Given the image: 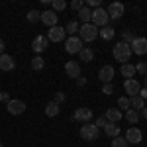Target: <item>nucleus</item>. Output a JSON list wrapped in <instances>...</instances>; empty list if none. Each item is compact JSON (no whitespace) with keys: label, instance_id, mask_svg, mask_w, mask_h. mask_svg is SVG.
<instances>
[{"label":"nucleus","instance_id":"nucleus-29","mask_svg":"<svg viewBox=\"0 0 147 147\" xmlns=\"http://www.w3.org/2000/svg\"><path fill=\"white\" fill-rule=\"evenodd\" d=\"M125 120H127L129 124H137V122H139V112L134 110V108H129V110L125 112Z\"/></svg>","mask_w":147,"mask_h":147},{"label":"nucleus","instance_id":"nucleus-22","mask_svg":"<svg viewBox=\"0 0 147 147\" xmlns=\"http://www.w3.org/2000/svg\"><path fill=\"white\" fill-rule=\"evenodd\" d=\"M98 35H100L102 39H106V41H110L114 35H116V30H114L112 26H104L102 30H98Z\"/></svg>","mask_w":147,"mask_h":147},{"label":"nucleus","instance_id":"nucleus-24","mask_svg":"<svg viewBox=\"0 0 147 147\" xmlns=\"http://www.w3.org/2000/svg\"><path fill=\"white\" fill-rule=\"evenodd\" d=\"M79 30H80V26H79V22H77V20H69L67 26H65V32H67L71 37L79 34Z\"/></svg>","mask_w":147,"mask_h":147},{"label":"nucleus","instance_id":"nucleus-42","mask_svg":"<svg viewBox=\"0 0 147 147\" xmlns=\"http://www.w3.org/2000/svg\"><path fill=\"white\" fill-rule=\"evenodd\" d=\"M137 96H141V98H143V100H147V88H141V90H139V94H137Z\"/></svg>","mask_w":147,"mask_h":147},{"label":"nucleus","instance_id":"nucleus-43","mask_svg":"<svg viewBox=\"0 0 147 147\" xmlns=\"http://www.w3.org/2000/svg\"><path fill=\"white\" fill-rule=\"evenodd\" d=\"M4 49H6V45H4V39H0V55L4 53Z\"/></svg>","mask_w":147,"mask_h":147},{"label":"nucleus","instance_id":"nucleus-31","mask_svg":"<svg viewBox=\"0 0 147 147\" xmlns=\"http://www.w3.org/2000/svg\"><path fill=\"white\" fill-rule=\"evenodd\" d=\"M51 6H53V12H63L65 8H67V2L65 0H51Z\"/></svg>","mask_w":147,"mask_h":147},{"label":"nucleus","instance_id":"nucleus-36","mask_svg":"<svg viewBox=\"0 0 147 147\" xmlns=\"http://www.w3.org/2000/svg\"><path fill=\"white\" fill-rule=\"evenodd\" d=\"M102 92H104V94H108V96L114 94V84H112V82H110V84H102Z\"/></svg>","mask_w":147,"mask_h":147},{"label":"nucleus","instance_id":"nucleus-21","mask_svg":"<svg viewBox=\"0 0 147 147\" xmlns=\"http://www.w3.org/2000/svg\"><path fill=\"white\" fill-rule=\"evenodd\" d=\"M79 20H80V26L82 24H90V20H92V10L90 8H80L79 10Z\"/></svg>","mask_w":147,"mask_h":147},{"label":"nucleus","instance_id":"nucleus-44","mask_svg":"<svg viewBox=\"0 0 147 147\" xmlns=\"http://www.w3.org/2000/svg\"><path fill=\"white\" fill-rule=\"evenodd\" d=\"M141 114H143V118H145V120H147V106H145V108H143V112H141Z\"/></svg>","mask_w":147,"mask_h":147},{"label":"nucleus","instance_id":"nucleus-25","mask_svg":"<svg viewBox=\"0 0 147 147\" xmlns=\"http://www.w3.org/2000/svg\"><path fill=\"white\" fill-rule=\"evenodd\" d=\"M45 116L47 118H55V116H59V104H55V102H47L45 106Z\"/></svg>","mask_w":147,"mask_h":147},{"label":"nucleus","instance_id":"nucleus-11","mask_svg":"<svg viewBox=\"0 0 147 147\" xmlns=\"http://www.w3.org/2000/svg\"><path fill=\"white\" fill-rule=\"evenodd\" d=\"M124 90H125V94H129V98H131V96H137V94H139L141 84H139L137 79H125L124 80Z\"/></svg>","mask_w":147,"mask_h":147},{"label":"nucleus","instance_id":"nucleus-26","mask_svg":"<svg viewBox=\"0 0 147 147\" xmlns=\"http://www.w3.org/2000/svg\"><path fill=\"white\" fill-rule=\"evenodd\" d=\"M45 67V61H43V57L41 55H35L32 59V71H43Z\"/></svg>","mask_w":147,"mask_h":147},{"label":"nucleus","instance_id":"nucleus-16","mask_svg":"<svg viewBox=\"0 0 147 147\" xmlns=\"http://www.w3.org/2000/svg\"><path fill=\"white\" fill-rule=\"evenodd\" d=\"M16 69V61H14V57L8 55V53H2L0 55V71H14Z\"/></svg>","mask_w":147,"mask_h":147},{"label":"nucleus","instance_id":"nucleus-33","mask_svg":"<svg viewBox=\"0 0 147 147\" xmlns=\"http://www.w3.org/2000/svg\"><path fill=\"white\" fill-rule=\"evenodd\" d=\"M137 35L134 34V32H124V34H122V41H124V43H127V45H129V43H131V41H134V39H136Z\"/></svg>","mask_w":147,"mask_h":147},{"label":"nucleus","instance_id":"nucleus-28","mask_svg":"<svg viewBox=\"0 0 147 147\" xmlns=\"http://www.w3.org/2000/svg\"><path fill=\"white\" fill-rule=\"evenodd\" d=\"M129 102H131V108H134V110H143V108H145V100H143L141 96H131Z\"/></svg>","mask_w":147,"mask_h":147},{"label":"nucleus","instance_id":"nucleus-40","mask_svg":"<svg viewBox=\"0 0 147 147\" xmlns=\"http://www.w3.org/2000/svg\"><path fill=\"white\" fill-rule=\"evenodd\" d=\"M10 100H12V98H10V94H8V92H6V90H0V102H6V104H8Z\"/></svg>","mask_w":147,"mask_h":147},{"label":"nucleus","instance_id":"nucleus-38","mask_svg":"<svg viewBox=\"0 0 147 147\" xmlns=\"http://www.w3.org/2000/svg\"><path fill=\"white\" fill-rule=\"evenodd\" d=\"M106 124H108V122H106V118H104V116H100V118H96V120H94V125H96L98 129H100V127H104Z\"/></svg>","mask_w":147,"mask_h":147},{"label":"nucleus","instance_id":"nucleus-1","mask_svg":"<svg viewBox=\"0 0 147 147\" xmlns=\"http://www.w3.org/2000/svg\"><path fill=\"white\" fill-rule=\"evenodd\" d=\"M112 55H114V59H116L118 63L125 65V63L129 61V57L134 55V53H131V47L127 45V43L120 41V43H116V45H114V49H112Z\"/></svg>","mask_w":147,"mask_h":147},{"label":"nucleus","instance_id":"nucleus-18","mask_svg":"<svg viewBox=\"0 0 147 147\" xmlns=\"http://www.w3.org/2000/svg\"><path fill=\"white\" fill-rule=\"evenodd\" d=\"M73 118L79 120V122H82V124H88L92 120V110H88V108H79L77 112L73 114Z\"/></svg>","mask_w":147,"mask_h":147},{"label":"nucleus","instance_id":"nucleus-10","mask_svg":"<svg viewBox=\"0 0 147 147\" xmlns=\"http://www.w3.org/2000/svg\"><path fill=\"white\" fill-rule=\"evenodd\" d=\"M106 12H108V18H112V20H120V18L124 16V12H125V6L122 4V2H112V4L106 8Z\"/></svg>","mask_w":147,"mask_h":147},{"label":"nucleus","instance_id":"nucleus-23","mask_svg":"<svg viewBox=\"0 0 147 147\" xmlns=\"http://www.w3.org/2000/svg\"><path fill=\"white\" fill-rule=\"evenodd\" d=\"M79 59L82 61V63H88V61H92L94 59V51H92L90 47H82L79 53Z\"/></svg>","mask_w":147,"mask_h":147},{"label":"nucleus","instance_id":"nucleus-2","mask_svg":"<svg viewBox=\"0 0 147 147\" xmlns=\"http://www.w3.org/2000/svg\"><path fill=\"white\" fill-rule=\"evenodd\" d=\"M79 37H80V41L84 43H90V41H94L96 37H98V28L94 26V24H82L80 26V30H79Z\"/></svg>","mask_w":147,"mask_h":147},{"label":"nucleus","instance_id":"nucleus-46","mask_svg":"<svg viewBox=\"0 0 147 147\" xmlns=\"http://www.w3.org/2000/svg\"><path fill=\"white\" fill-rule=\"evenodd\" d=\"M0 147H2V143H0Z\"/></svg>","mask_w":147,"mask_h":147},{"label":"nucleus","instance_id":"nucleus-3","mask_svg":"<svg viewBox=\"0 0 147 147\" xmlns=\"http://www.w3.org/2000/svg\"><path fill=\"white\" fill-rule=\"evenodd\" d=\"M79 134H80V137H82L84 141H96L98 136H100V129L92 124V122H88V124H84L82 127H80Z\"/></svg>","mask_w":147,"mask_h":147},{"label":"nucleus","instance_id":"nucleus-14","mask_svg":"<svg viewBox=\"0 0 147 147\" xmlns=\"http://www.w3.org/2000/svg\"><path fill=\"white\" fill-rule=\"evenodd\" d=\"M114 75H116V71H114L112 65H104V67L98 71V79L104 82V84H110L114 79Z\"/></svg>","mask_w":147,"mask_h":147},{"label":"nucleus","instance_id":"nucleus-17","mask_svg":"<svg viewBox=\"0 0 147 147\" xmlns=\"http://www.w3.org/2000/svg\"><path fill=\"white\" fill-rule=\"evenodd\" d=\"M104 118H106V122H112V124H118L122 118H124V112H120L118 108H108L106 112H104Z\"/></svg>","mask_w":147,"mask_h":147},{"label":"nucleus","instance_id":"nucleus-20","mask_svg":"<svg viewBox=\"0 0 147 147\" xmlns=\"http://www.w3.org/2000/svg\"><path fill=\"white\" fill-rule=\"evenodd\" d=\"M120 73H122V77H124V79H134V75H136V65L125 63V65H122Z\"/></svg>","mask_w":147,"mask_h":147},{"label":"nucleus","instance_id":"nucleus-9","mask_svg":"<svg viewBox=\"0 0 147 147\" xmlns=\"http://www.w3.org/2000/svg\"><path fill=\"white\" fill-rule=\"evenodd\" d=\"M125 141H127V143H134V145L141 143V141H143V131H141L139 127H136V125H131V127L125 131Z\"/></svg>","mask_w":147,"mask_h":147},{"label":"nucleus","instance_id":"nucleus-8","mask_svg":"<svg viewBox=\"0 0 147 147\" xmlns=\"http://www.w3.org/2000/svg\"><path fill=\"white\" fill-rule=\"evenodd\" d=\"M129 47H131V53L134 55H145L147 53V37H136L131 43H129Z\"/></svg>","mask_w":147,"mask_h":147},{"label":"nucleus","instance_id":"nucleus-7","mask_svg":"<svg viewBox=\"0 0 147 147\" xmlns=\"http://www.w3.org/2000/svg\"><path fill=\"white\" fill-rule=\"evenodd\" d=\"M47 45H49L47 35H35L34 41H32V51L37 53V55H41L43 51H47Z\"/></svg>","mask_w":147,"mask_h":147},{"label":"nucleus","instance_id":"nucleus-35","mask_svg":"<svg viewBox=\"0 0 147 147\" xmlns=\"http://www.w3.org/2000/svg\"><path fill=\"white\" fill-rule=\"evenodd\" d=\"M136 73H139V75H147V63H137L136 65Z\"/></svg>","mask_w":147,"mask_h":147},{"label":"nucleus","instance_id":"nucleus-34","mask_svg":"<svg viewBox=\"0 0 147 147\" xmlns=\"http://www.w3.org/2000/svg\"><path fill=\"white\" fill-rule=\"evenodd\" d=\"M100 6H102L100 0H86V8H90V10H92V8L96 10V8H100Z\"/></svg>","mask_w":147,"mask_h":147},{"label":"nucleus","instance_id":"nucleus-45","mask_svg":"<svg viewBox=\"0 0 147 147\" xmlns=\"http://www.w3.org/2000/svg\"><path fill=\"white\" fill-rule=\"evenodd\" d=\"M143 80H145V86H143V88H147V75H145V79H143Z\"/></svg>","mask_w":147,"mask_h":147},{"label":"nucleus","instance_id":"nucleus-5","mask_svg":"<svg viewBox=\"0 0 147 147\" xmlns=\"http://www.w3.org/2000/svg\"><path fill=\"white\" fill-rule=\"evenodd\" d=\"M47 39H49V43H59V41L67 39V32H65V28H61V26L49 28V30H47Z\"/></svg>","mask_w":147,"mask_h":147},{"label":"nucleus","instance_id":"nucleus-39","mask_svg":"<svg viewBox=\"0 0 147 147\" xmlns=\"http://www.w3.org/2000/svg\"><path fill=\"white\" fill-rule=\"evenodd\" d=\"M71 8L79 12L80 8H84V4H82V0H73V2H71Z\"/></svg>","mask_w":147,"mask_h":147},{"label":"nucleus","instance_id":"nucleus-6","mask_svg":"<svg viewBox=\"0 0 147 147\" xmlns=\"http://www.w3.org/2000/svg\"><path fill=\"white\" fill-rule=\"evenodd\" d=\"M82 41H80L79 35H73V37H67L65 39V51L71 53V55H75V53H80V49H82Z\"/></svg>","mask_w":147,"mask_h":147},{"label":"nucleus","instance_id":"nucleus-41","mask_svg":"<svg viewBox=\"0 0 147 147\" xmlns=\"http://www.w3.org/2000/svg\"><path fill=\"white\" fill-rule=\"evenodd\" d=\"M77 84H79V86H84V84H86V79H84V77L80 75L79 79H77Z\"/></svg>","mask_w":147,"mask_h":147},{"label":"nucleus","instance_id":"nucleus-19","mask_svg":"<svg viewBox=\"0 0 147 147\" xmlns=\"http://www.w3.org/2000/svg\"><path fill=\"white\" fill-rule=\"evenodd\" d=\"M102 129H104V134H106V136L108 137H120L122 136V129H120V125L118 124H112V122H108V124L104 125V127H102Z\"/></svg>","mask_w":147,"mask_h":147},{"label":"nucleus","instance_id":"nucleus-37","mask_svg":"<svg viewBox=\"0 0 147 147\" xmlns=\"http://www.w3.org/2000/svg\"><path fill=\"white\" fill-rule=\"evenodd\" d=\"M53 102H55V104H61V102H65V92H55V96H53Z\"/></svg>","mask_w":147,"mask_h":147},{"label":"nucleus","instance_id":"nucleus-4","mask_svg":"<svg viewBox=\"0 0 147 147\" xmlns=\"http://www.w3.org/2000/svg\"><path fill=\"white\" fill-rule=\"evenodd\" d=\"M108 22H110V18H108V12H106V8H96V10H92V20L90 24H94L96 28H104V26H108Z\"/></svg>","mask_w":147,"mask_h":147},{"label":"nucleus","instance_id":"nucleus-27","mask_svg":"<svg viewBox=\"0 0 147 147\" xmlns=\"http://www.w3.org/2000/svg\"><path fill=\"white\" fill-rule=\"evenodd\" d=\"M129 108H131L129 96H120V98H118V110H120V112H122V110H125V112H127Z\"/></svg>","mask_w":147,"mask_h":147},{"label":"nucleus","instance_id":"nucleus-12","mask_svg":"<svg viewBox=\"0 0 147 147\" xmlns=\"http://www.w3.org/2000/svg\"><path fill=\"white\" fill-rule=\"evenodd\" d=\"M39 22H43L47 28H55V26H59V16L53 10H45V12H41Z\"/></svg>","mask_w":147,"mask_h":147},{"label":"nucleus","instance_id":"nucleus-15","mask_svg":"<svg viewBox=\"0 0 147 147\" xmlns=\"http://www.w3.org/2000/svg\"><path fill=\"white\" fill-rule=\"evenodd\" d=\"M65 75L71 77V79H79V77H80L79 61H67V63H65Z\"/></svg>","mask_w":147,"mask_h":147},{"label":"nucleus","instance_id":"nucleus-13","mask_svg":"<svg viewBox=\"0 0 147 147\" xmlns=\"http://www.w3.org/2000/svg\"><path fill=\"white\" fill-rule=\"evenodd\" d=\"M6 110H8L12 116H22V114L26 112V102H22V100H14V98H12V100L6 104Z\"/></svg>","mask_w":147,"mask_h":147},{"label":"nucleus","instance_id":"nucleus-32","mask_svg":"<svg viewBox=\"0 0 147 147\" xmlns=\"http://www.w3.org/2000/svg\"><path fill=\"white\" fill-rule=\"evenodd\" d=\"M110 147H129V143L125 141V137H114L112 141H110Z\"/></svg>","mask_w":147,"mask_h":147},{"label":"nucleus","instance_id":"nucleus-30","mask_svg":"<svg viewBox=\"0 0 147 147\" xmlns=\"http://www.w3.org/2000/svg\"><path fill=\"white\" fill-rule=\"evenodd\" d=\"M39 18H41V12H37V10H30L28 14H26V20H28L30 24L39 22Z\"/></svg>","mask_w":147,"mask_h":147}]
</instances>
